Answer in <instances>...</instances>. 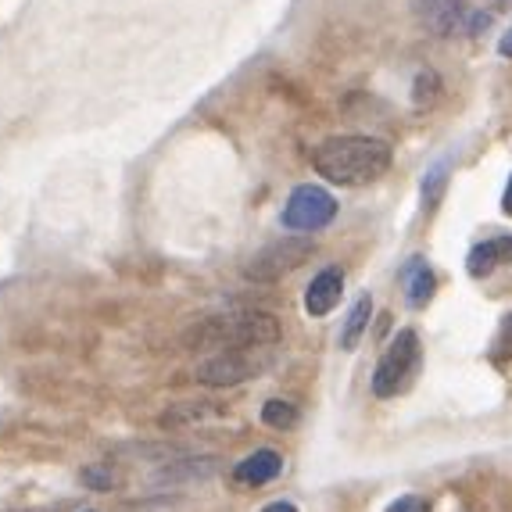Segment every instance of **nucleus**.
I'll use <instances>...</instances> for the list:
<instances>
[{
	"instance_id": "f257e3e1",
	"label": "nucleus",
	"mask_w": 512,
	"mask_h": 512,
	"mask_svg": "<svg viewBox=\"0 0 512 512\" xmlns=\"http://www.w3.org/2000/svg\"><path fill=\"white\" fill-rule=\"evenodd\" d=\"M316 172L326 183H337V187H366L376 183L391 169L394 151L387 140L380 137H330L316 147L312 154Z\"/></svg>"
},
{
	"instance_id": "f03ea898",
	"label": "nucleus",
	"mask_w": 512,
	"mask_h": 512,
	"mask_svg": "<svg viewBox=\"0 0 512 512\" xmlns=\"http://www.w3.org/2000/svg\"><path fill=\"white\" fill-rule=\"evenodd\" d=\"M280 319L269 312H226L197 323L187 333L190 348H273L280 341Z\"/></svg>"
},
{
	"instance_id": "7ed1b4c3",
	"label": "nucleus",
	"mask_w": 512,
	"mask_h": 512,
	"mask_svg": "<svg viewBox=\"0 0 512 512\" xmlns=\"http://www.w3.org/2000/svg\"><path fill=\"white\" fill-rule=\"evenodd\" d=\"M419 359H423V348H419V333L412 326L394 333V341L387 344V351L376 362L373 373V394L376 398H398L412 387L419 373Z\"/></svg>"
},
{
	"instance_id": "20e7f679",
	"label": "nucleus",
	"mask_w": 512,
	"mask_h": 512,
	"mask_svg": "<svg viewBox=\"0 0 512 512\" xmlns=\"http://www.w3.org/2000/svg\"><path fill=\"white\" fill-rule=\"evenodd\" d=\"M265 369H269L265 348H226V351H215L212 359L201 362L194 376L205 387H237V384H244V380H255Z\"/></svg>"
},
{
	"instance_id": "39448f33",
	"label": "nucleus",
	"mask_w": 512,
	"mask_h": 512,
	"mask_svg": "<svg viewBox=\"0 0 512 512\" xmlns=\"http://www.w3.org/2000/svg\"><path fill=\"white\" fill-rule=\"evenodd\" d=\"M333 219H337V197L316 183L294 187L287 205H283V226L294 233H316L330 226Z\"/></svg>"
},
{
	"instance_id": "423d86ee",
	"label": "nucleus",
	"mask_w": 512,
	"mask_h": 512,
	"mask_svg": "<svg viewBox=\"0 0 512 512\" xmlns=\"http://www.w3.org/2000/svg\"><path fill=\"white\" fill-rule=\"evenodd\" d=\"M312 251H316V244L305 237L276 240V244H269V248H262L255 258H251L244 273H248V280L273 283V280H280V276L294 273L298 265H305L308 258H312Z\"/></svg>"
},
{
	"instance_id": "0eeeda50",
	"label": "nucleus",
	"mask_w": 512,
	"mask_h": 512,
	"mask_svg": "<svg viewBox=\"0 0 512 512\" xmlns=\"http://www.w3.org/2000/svg\"><path fill=\"white\" fill-rule=\"evenodd\" d=\"M416 15L434 36H459L470 26L466 0H416Z\"/></svg>"
},
{
	"instance_id": "6e6552de",
	"label": "nucleus",
	"mask_w": 512,
	"mask_h": 512,
	"mask_svg": "<svg viewBox=\"0 0 512 512\" xmlns=\"http://www.w3.org/2000/svg\"><path fill=\"white\" fill-rule=\"evenodd\" d=\"M341 298H344V273L337 265H330V269H323L316 280L308 283V291H305L308 316H316V319L330 316L333 308L341 305Z\"/></svg>"
},
{
	"instance_id": "1a4fd4ad",
	"label": "nucleus",
	"mask_w": 512,
	"mask_h": 512,
	"mask_svg": "<svg viewBox=\"0 0 512 512\" xmlns=\"http://www.w3.org/2000/svg\"><path fill=\"white\" fill-rule=\"evenodd\" d=\"M512 262V237L502 233V237H487L480 244H473L470 255H466V273L473 280H484L498 269V265H509Z\"/></svg>"
},
{
	"instance_id": "9d476101",
	"label": "nucleus",
	"mask_w": 512,
	"mask_h": 512,
	"mask_svg": "<svg viewBox=\"0 0 512 512\" xmlns=\"http://www.w3.org/2000/svg\"><path fill=\"white\" fill-rule=\"evenodd\" d=\"M402 291H405V301H409L412 308H427L430 301H434L437 294V276L434 269H430L427 258H409L402 269Z\"/></svg>"
},
{
	"instance_id": "9b49d317",
	"label": "nucleus",
	"mask_w": 512,
	"mask_h": 512,
	"mask_svg": "<svg viewBox=\"0 0 512 512\" xmlns=\"http://www.w3.org/2000/svg\"><path fill=\"white\" fill-rule=\"evenodd\" d=\"M283 473V455L273 452V448H258L255 455H248L244 462H237V484H248V487H262L269 480H276Z\"/></svg>"
},
{
	"instance_id": "f8f14e48",
	"label": "nucleus",
	"mask_w": 512,
	"mask_h": 512,
	"mask_svg": "<svg viewBox=\"0 0 512 512\" xmlns=\"http://www.w3.org/2000/svg\"><path fill=\"white\" fill-rule=\"evenodd\" d=\"M369 316H373V298L362 294V298L351 305L348 319H344V330H341V348L344 351H355V344L362 341V333H366V326H369Z\"/></svg>"
},
{
	"instance_id": "ddd939ff",
	"label": "nucleus",
	"mask_w": 512,
	"mask_h": 512,
	"mask_svg": "<svg viewBox=\"0 0 512 512\" xmlns=\"http://www.w3.org/2000/svg\"><path fill=\"white\" fill-rule=\"evenodd\" d=\"M412 101H416V108H434L437 101H441V76L430 69H423L416 76V83H412Z\"/></svg>"
},
{
	"instance_id": "4468645a",
	"label": "nucleus",
	"mask_w": 512,
	"mask_h": 512,
	"mask_svg": "<svg viewBox=\"0 0 512 512\" xmlns=\"http://www.w3.org/2000/svg\"><path fill=\"white\" fill-rule=\"evenodd\" d=\"M262 423L273 430H291L298 423V409L291 402H283V398H273V402L262 405Z\"/></svg>"
},
{
	"instance_id": "2eb2a0df",
	"label": "nucleus",
	"mask_w": 512,
	"mask_h": 512,
	"mask_svg": "<svg viewBox=\"0 0 512 512\" xmlns=\"http://www.w3.org/2000/svg\"><path fill=\"white\" fill-rule=\"evenodd\" d=\"M444 183H448V162H437L423 180V208H437L444 194Z\"/></svg>"
},
{
	"instance_id": "dca6fc26",
	"label": "nucleus",
	"mask_w": 512,
	"mask_h": 512,
	"mask_svg": "<svg viewBox=\"0 0 512 512\" xmlns=\"http://www.w3.org/2000/svg\"><path fill=\"white\" fill-rule=\"evenodd\" d=\"M491 359H495V362H509L512 359V312L502 319V326H498L495 344H491Z\"/></svg>"
},
{
	"instance_id": "f3484780",
	"label": "nucleus",
	"mask_w": 512,
	"mask_h": 512,
	"mask_svg": "<svg viewBox=\"0 0 512 512\" xmlns=\"http://www.w3.org/2000/svg\"><path fill=\"white\" fill-rule=\"evenodd\" d=\"M384 512H434V502L423 495H402V498H394Z\"/></svg>"
},
{
	"instance_id": "a211bd4d",
	"label": "nucleus",
	"mask_w": 512,
	"mask_h": 512,
	"mask_svg": "<svg viewBox=\"0 0 512 512\" xmlns=\"http://www.w3.org/2000/svg\"><path fill=\"white\" fill-rule=\"evenodd\" d=\"M83 480H86V484H94V487H111V477H108V473H101V470H86Z\"/></svg>"
},
{
	"instance_id": "6ab92c4d",
	"label": "nucleus",
	"mask_w": 512,
	"mask_h": 512,
	"mask_svg": "<svg viewBox=\"0 0 512 512\" xmlns=\"http://www.w3.org/2000/svg\"><path fill=\"white\" fill-rule=\"evenodd\" d=\"M498 54H502V58H512V26H509V33L502 36V43H498Z\"/></svg>"
},
{
	"instance_id": "aec40b11",
	"label": "nucleus",
	"mask_w": 512,
	"mask_h": 512,
	"mask_svg": "<svg viewBox=\"0 0 512 512\" xmlns=\"http://www.w3.org/2000/svg\"><path fill=\"white\" fill-rule=\"evenodd\" d=\"M262 512H298V509H294L291 502H273V505H265Z\"/></svg>"
},
{
	"instance_id": "412c9836",
	"label": "nucleus",
	"mask_w": 512,
	"mask_h": 512,
	"mask_svg": "<svg viewBox=\"0 0 512 512\" xmlns=\"http://www.w3.org/2000/svg\"><path fill=\"white\" fill-rule=\"evenodd\" d=\"M502 208L512 215V176H509V187H505V194H502Z\"/></svg>"
},
{
	"instance_id": "4be33fe9",
	"label": "nucleus",
	"mask_w": 512,
	"mask_h": 512,
	"mask_svg": "<svg viewBox=\"0 0 512 512\" xmlns=\"http://www.w3.org/2000/svg\"><path fill=\"white\" fill-rule=\"evenodd\" d=\"M502 4H505V0H502Z\"/></svg>"
}]
</instances>
